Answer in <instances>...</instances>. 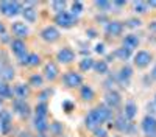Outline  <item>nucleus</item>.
Segmentation results:
<instances>
[{
	"instance_id": "18",
	"label": "nucleus",
	"mask_w": 156,
	"mask_h": 137,
	"mask_svg": "<svg viewBox=\"0 0 156 137\" xmlns=\"http://www.w3.org/2000/svg\"><path fill=\"white\" fill-rule=\"evenodd\" d=\"M33 126L34 129L39 132V134H44L47 129H48V122H47V117H34L33 120Z\"/></svg>"
},
{
	"instance_id": "46",
	"label": "nucleus",
	"mask_w": 156,
	"mask_h": 137,
	"mask_svg": "<svg viewBox=\"0 0 156 137\" xmlns=\"http://www.w3.org/2000/svg\"><path fill=\"white\" fill-rule=\"evenodd\" d=\"M19 137H33V135H31L30 132H22V134H20Z\"/></svg>"
},
{
	"instance_id": "17",
	"label": "nucleus",
	"mask_w": 156,
	"mask_h": 137,
	"mask_svg": "<svg viewBox=\"0 0 156 137\" xmlns=\"http://www.w3.org/2000/svg\"><path fill=\"white\" fill-rule=\"evenodd\" d=\"M12 94H14V97H16L17 100H25V98L30 95V86H28V84H22V83H19V84L14 86V89H12Z\"/></svg>"
},
{
	"instance_id": "28",
	"label": "nucleus",
	"mask_w": 156,
	"mask_h": 137,
	"mask_svg": "<svg viewBox=\"0 0 156 137\" xmlns=\"http://www.w3.org/2000/svg\"><path fill=\"white\" fill-rule=\"evenodd\" d=\"M44 84V77L39 73H34L30 77V81H28V86H33V87H41Z\"/></svg>"
},
{
	"instance_id": "35",
	"label": "nucleus",
	"mask_w": 156,
	"mask_h": 137,
	"mask_svg": "<svg viewBox=\"0 0 156 137\" xmlns=\"http://www.w3.org/2000/svg\"><path fill=\"white\" fill-rule=\"evenodd\" d=\"M81 11H83V3L81 2H73L72 3V14L73 16L81 14Z\"/></svg>"
},
{
	"instance_id": "44",
	"label": "nucleus",
	"mask_w": 156,
	"mask_h": 137,
	"mask_svg": "<svg viewBox=\"0 0 156 137\" xmlns=\"http://www.w3.org/2000/svg\"><path fill=\"white\" fill-rule=\"evenodd\" d=\"M0 34H5V25L0 22Z\"/></svg>"
},
{
	"instance_id": "4",
	"label": "nucleus",
	"mask_w": 156,
	"mask_h": 137,
	"mask_svg": "<svg viewBox=\"0 0 156 137\" xmlns=\"http://www.w3.org/2000/svg\"><path fill=\"white\" fill-rule=\"evenodd\" d=\"M12 111H14L16 114L19 117H22V118H28L30 114H31L30 104L25 101V100H17V98L12 100Z\"/></svg>"
},
{
	"instance_id": "48",
	"label": "nucleus",
	"mask_w": 156,
	"mask_h": 137,
	"mask_svg": "<svg viewBox=\"0 0 156 137\" xmlns=\"http://www.w3.org/2000/svg\"><path fill=\"white\" fill-rule=\"evenodd\" d=\"M37 137H48V135H45V134H39Z\"/></svg>"
},
{
	"instance_id": "12",
	"label": "nucleus",
	"mask_w": 156,
	"mask_h": 137,
	"mask_svg": "<svg viewBox=\"0 0 156 137\" xmlns=\"http://www.w3.org/2000/svg\"><path fill=\"white\" fill-rule=\"evenodd\" d=\"M106 34L111 36V37H115V36H120L123 33V23L119 22V20H111L106 23V28H105Z\"/></svg>"
},
{
	"instance_id": "40",
	"label": "nucleus",
	"mask_w": 156,
	"mask_h": 137,
	"mask_svg": "<svg viewBox=\"0 0 156 137\" xmlns=\"http://www.w3.org/2000/svg\"><path fill=\"white\" fill-rule=\"evenodd\" d=\"M95 52H97L98 55H103V53H105V44H101V42L97 44V45H95Z\"/></svg>"
},
{
	"instance_id": "32",
	"label": "nucleus",
	"mask_w": 156,
	"mask_h": 137,
	"mask_svg": "<svg viewBox=\"0 0 156 137\" xmlns=\"http://www.w3.org/2000/svg\"><path fill=\"white\" fill-rule=\"evenodd\" d=\"M95 6H97L100 11H103V12H108V11L111 9L112 3H111V2H106V0H97V2H95Z\"/></svg>"
},
{
	"instance_id": "14",
	"label": "nucleus",
	"mask_w": 156,
	"mask_h": 137,
	"mask_svg": "<svg viewBox=\"0 0 156 137\" xmlns=\"http://www.w3.org/2000/svg\"><path fill=\"white\" fill-rule=\"evenodd\" d=\"M122 98H120V94L117 91H108L106 95H105V103H106V108L112 109V108H117L120 104Z\"/></svg>"
},
{
	"instance_id": "39",
	"label": "nucleus",
	"mask_w": 156,
	"mask_h": 137,
	"mask_svg": "<svg viewBox=\"0 0 156 137\" xmlns=\"http://www.w3.org/2000/svg\"><path fill=\"white\" fill-rule=\"evenodd\" d=\"M51 95V91L50 89H47V91H44L41 95H39V101L41 103H45V100H47V97H50Z\"/></svg>"
},
{
	"instance_id": "31",
	"label": "nucleus",
	"mask_w": 156,
	"mask_h": 137,
	"mask_svg": "<svg viewBox=\"0 0 156 137\" xmlns=\"http://www.w3.org/2000/svg\"><path fill=\"white\" fill-rule=\"evenodd\" d=\"M94 59L92 58H83L81 61H80V69L83 70V72H87V70H90L94 67Z\"/></svg>"
},
{
	"instance_id": "20",
	"label": "nucleus",
	"mask_w": 156,
	"mask_h": 137,
	"mask_svg": "<svg viewBox=\"0 0 156 137\" xmlns=\"http://www.w3.org/2000/svg\"><path fill=\"white\" fill-rule=\"evenodd\" d=\"M14 78V69H12L9 64H5V66H0V80L8 83Z\"/></svg>"
},
{
	"instance_id": "24",
	"label": "nucleus",
	"mask_w": 156,
	"mask_h": 137,
	"mask_svg": "<svg viewBox=\"0 0 156 137\" xmlns=\"http://www.w3.org/2000/svg\"><path fill=\"white\" fill-rule=\"evenodd\" d=\"M114 126L119 129V131H122V132H126V131H129V120H128L125 115H120L119 118L115 120Z\"/></svg>"
},
{
	"instance_id": "42",
	"label": "nucleus",
	"mask_w": 156,
	"mask_h": 137,
	"mask_svg": "<svg viewBox=\"0 0 156 137\" xmlns=\"http://www.w3.org/2000/svg\"><path fill=\"white\" fill-rule=\"evenodd\" d=\"M147 6H151V8H156V0H150V2H147Z\"/></svg>"
},
{
	"instance_id": "38",
	"label": "nucleus",
	"mask_w": 156,
	"mask_h": 137,
	"mask_svg": "<svg viewBox=\"0 0 156 137\" xmlns=\"http://www.w3.org/2000/svg\"><path fill=\"white\" fill-rule=\"evenodd\" d=\"M94 135H95V137H106L108 132H106V129H103V128L100 126V128H95V129H94Z\"/></svg>"
},
{
	"instance_id": "49",
	"label": "nucleus",
	"mask_w": 156,
	"mask_h": 137,
	"mask_svg": "<svg viewBox=\"0 0 156 137\" xmlns=\"http://www.w3.org/2000/svg\"><path fill=\"white\" fill-rule=\"evenodd\" d=\"M0 108H2V98H0Z\"/></svg>"
},
{
	"instance_id": "29",
	"label": "nucleus",
	"mask_w": 156,
	"mask_h": 137,
	"mask_svg": "<svg viewBox=\"0 0 156 137\" xmlns=\"http://www.w3.org/2000/svg\"><path fill=\"white\" fill-rule=\"evenodd\" d=\"M81 98L84 101H90V100L94 98V91L90 86H83L81 87Z\"/></svg>"
},
{
	"instance_id": "27",
	"label": "nucleus",
	"mask_w": 156,
	"mask_h": 137,
	"mask_svg": "<svg viewBox=\"0 0 156 137\" xmlns=\"http://www.w3.org/2000/svg\"><path fill=\"white\" fill-rule=\"evenodd\" d=\"M47 111H48V106L47 103H41L39 101L34 108V117H47Z\"/></svg>"
},
{
	"instance_id": "13",
	"label": "nucleus",
	"mask_w": 156,
	"mask_h": 137,
	"mask_svg": "<svg viewBox=\"0 0 156 137\" xmlns=\"http://www.w3.org/2000/svg\"><path fill=\"white\" fill-rule=\"evenodd\" d=\"M11 52L20 61L25 55H27V45H25V42L22 39H14V41H11Z\"/></svg>"
},
{
	"instance_id": "37",
	"label": "nucleus",
	"mask_w": 156,
	"mask_h": 137,
	"mask_svg": "<svg viewBox=\"0 0 156 137\" xmlns=\"http://www.w3.org/2000/svg\"><path fill=\"white\" fill-rule=\"evenodd\" d=\"M140 25H142V22L139 19H128L126 20V27H129V28H136V27H140Z\"/></svg>"
},
{
	"instance_id": "23",
	"label": "nucleus",
	"mask_w": 156,
	"mask_h": 137,
	"mask_svg": "<svg viewBox=\"0 0 156 137\" xmlns=\"http://www.w3.org/2000/svg\"><path fill=\"white\" fill-rule=\"evenodd\" d=\"M14 97V94H12V89L11 86H8V83L2 81L0 80V98H12Z\"/></svg>"
},
{
	"instance_id": "22",
	"label": "nucleus",
	"mask_w": 156,
	"mask_h": 137,
	"mask_svg": "<svg viewBox=\"0 0 156 137\" xmlns=\"http://www.w3.org/2000/svg\"><path fill=\"white\" fill-rule=\"evenodd\" d=\"M139 37L136 36V34H126L125 37H123V47L125 48H128V50H133L134 48H137V45H139Z\"/></svg>"
},
{
	"instance_id": "8",
	"label": "nucleus",
	"mask_w": 156,
	"mask_h": 137,
	"mask_svg": "<svg viewBox=\"0 0 156 137\" xmlns=\"http://www.w3.org/2000/svg\"><path fill=\"white\" fill-rule=\"evenodd\" d=\"M12 117H11V112L6 109H0V131L3 134H8L12 128V123H11Z\"/></svg>"
},
{
	"instance_id": "19",
	"label": "nucleus",
	"mask_w": 156,
	"mask_h": 137,
	"mask_svg": "<svg viewBox=\"0 0 156 137\" xmlns=\"http://www.w3.org/2000/svg\"><path fill=\"white\" fill-rule=\"evenodd\" d=\"M133 77V69L129 67V66H123L119 72V75H117V80H119L122 84H128L129 80H131Z\"/></svg>"
},
{
	"instance_id": "43",
	"label": "nucleus",
	"mask_w": 156,
	"mask_h": 137,
	"mask_svg": "<svg viewBox=\"0 0 156 137\" xmlns=\"http://www.w3.org/2000/svg\"><path fill=\"white\" fill-rule=\"evenodd\" d=\"M112 5H115V6H125L126 2H112Z\"/></svg>"
},
{
	"instance_id": "33",
	"label": "nucleus",
	"mask_w": 156,
	"mask_h": 137,
	"mask_svg": "<svg viewBox=\"0 0 156 137\" xmlns=\"http://www.w3.org/2000/svg\"><path fill=\"white\" fill-rule=\"evenodd\" d=\"M66 2L64 0H56V2H51V8H53V11L56 12V14H59V12L64 11V8H66Z\"/></svg>"
},
{
	"instance_id": "5",
	"label": "nucleus",
	"mask_w": 156,
	"mask_h": 137,
	"mask_svg": "<svg viewBox=\"0 0 156 137\" xmlns=\"http://www.w3.org/2000/svg\"><path fill=\"white\" fill-rule=\"evenodd\" d=\"M142 131L147 137H156V117L145 115L142 120Z\"/></svg>"
},
{
	"instance_id": "6",
	"label": "nucleus",
	"mask_w": 156,
	"mask_h": 137,
	"mask_svg": "<svg viewBox=\"0 0 156 137\" xmlns=\"http://www.w3.org/2000/svg\"><path fill=\"white\" fill-rule=\"evenodd\" d=\"M59 30L56 27H53V25H48V27H45L42 31H41V39L45 41V42H50L53 44L59 39Z\"/></svg>"
},
{
	"instance_id": "30",
	"label": "nucleus",
	"mask_w": 156,
	"mask_h": 137,
	"mask_svg": "<svg viewBox=\"0 0 156 137\" xmlns=\"http://www.w3.org/2000/svg\"><path fill=\"white\" fill-rule=\"evenodd\" d=\"M114 56L120 58L122 61H126L129 56H131V50H128V48H125V47H122V48H117L115 52H114Z\"/></svg>"
},
{
	"instance_id": "36",
	"label": "nucleus",
	"mask_w": 156,
	"mask_h": 137,
	"mask_svg": "<svg viewBox=\"0 0 156 137\" xmlns=\"http://www.w3.org/2000/svg\"><path fill=\"white\" fill-rule=\"evenodd\" d=\"M48 128H50V131L53 132L55 135H56V134H61V131H62L61 125H59L58 122H55V123H50V126H48Z\"/></svg>"
},
{
	"instance_id": "26",
	"label": "nucleus",
	"mask_w": 156,
	"mask_h": 137,
	"mask_svg": "<svg viewBox=\"0 0 156 137\" xmlns=\"http://www.w3.org/2000/svg\"><path fill=\"white\" fill-rule=\"evenodd\" d=\"M92 69H94L97 73H100V75H105V73H108V69H109V67H108V62L101 59V61H95V62H94V67H92Z\"/></svg>"
},
{
	"instance_id": "15",
	"label": "nucleus",
	"mask_w": 156,
	"mask_h": 137,
	"mask_svg": "<svg viewBox=\"0 0 156 137\" xmlns=\"http://www.w3.org/2000/svg\"><path fill=\"white\" fill-rule=\"evenodd\" d=\"M58 73H59V70H58V66L55 62H47L44 67V78L48 81H53L58 78Z\"/></svg>"
},
{
	"instance_id": "25",
	"label": "nucleus",
	"mask_w": 156,
	"mask_h": 137,
	"mask_svg": "<svg viewBox=\"0 0 156 137\" xmlns=\"http://www.w3.org/2000/svg\"><path fill=\"white\" fill-rule=\"evenodd\" d=\"M136 114H137V106L133 103V101H128L126 104H125V117L128 118V120H133L134 117H136Z\"/></svg>"
},
{
	"instance_id": "10",
	"label": "nucleus",
	"mask_w": 156,
	"mask_h": 137,
	"mask_svg": "<svg viewBox=\"0 0 156 137\" xmlns=\"http://www.w3.org/2000/svg\"><path fill=\"white\" fill-rule=\"evenodd\" d=\"M56 59L61 62V64H70V62H73V59H75V52L69 47H64L56 53Z\"/></svg>"
},
{
	"instance_id": "41",
	"label": "nucleus",
	"mask_w": 156,
	"mask_h": 137,
	"mask_svg": "<svg viewBox=\"0 0 156 137\" xmlns=\"http://www.w3.org/2000/svg\"><path fill=\"white\" fill-rule=\"evenodd\" d=\"M62 108L66 109V112H70V111L73 109V104H72L70 101H64V103H62Z\"/></svg>"
},
{
	"instance_id": "47",
	"label": "nucleus",
	"mask_w": 156,
	"mask_h": 137,
	"mask_svg": "<svg viewBox=\"0 0 156 137\" xmlns=\"http://www.w3.org/2000/svg\"><path fill=\"white\" fill-rule=\"evenodd\" d=\"M150 28H151L153 31H156V22H153V23L150 25Z\"/></svg>"
},
{
	"instance_id": "16",
	"label": "nucleus",
	"mask_w": 156,
	"mask_h": 137,
	"mask_svg": "<svg viewBox=\"0 0 156 137\" xmlns=\"http://www.w3.org/2000/svg\"><path fill=\"white\" fill-rule=\"evenodd\" d=\"M19 62L25 67H36V66L41 64V58H39V55H36V53H27Z\"/></svg>"
},
{
	"instance_id": "9",
	"label": "nucleus",
	"mask_w": 156,
	"mask_h": 137,
	"mask_svg": "<svg viewBox=\"0 0 156 137\" xmlns=\"http://www.w3.org/2000/svg\"><path fill=\"white\" fill-rule=\"evenodd\" d=\"M150 62H151V55L145 52V50H139L134 55V66L139 69H145Z\"/></svg>"
},
{
	"instance_id": "1",
	"label": "nucleus",
	"mask_w": 156,
	"mask_h": 137,
	"mask_svg": "<svg viewBox=\"0 0 156 137\" xmlns=\"http://www.w3.org/2000/svg\"><path fill=\"white\" fill-rule=\"evenodd\" d=\"M111 118V109L106 108V106H97L95 109H92L86 115L84 118V125L87 129H95V128H100L103 123L106 120Z\"/></svg>"
},
{
	"instance_id": "45",
	"label": "nucleus",
	"mask_w": 156,
	"mask_h": 137,
	"mask_svg": "<svg viewBox=\"0 0 156 137\" xmlns=\"http://www.w3.org/2000/svg\"><path fill=\"white\" fill-rule=\"evenodd\" d=\"M151 78L153 80H156V66L153 67V70H151Z\"/></svg>"
},
{
	"instance_id": "34",
	"label": "nucleus",
	"mask_w": 156,
	"mask_h": 137,
	"mask_svg": "<svg viewBox=\"0 0 156 137\" xmlns=\"http://www.w3.org/2000/svg\"><path fill=\"white\" fill-rule=\"evenodd\" d=\"M147 11V3L145 2H134V12L136 14H144Z\"/></svg>"
},
{
	"instance_id": "2",
	"label": "nucleus",
	"mask_w": 156,
	"mask_h": 137,
	"mask_svg": "<svg viewBox=\"0 0 156 137\" xmlns=\"http://www.w3.org/2000/svg\"><path fill=\"white\" fill-rule=\"evenodd\" d=\"M23 5L20 2H0V12L5 17H14L17 14H22Z\"/></svg>"
},
{
	"instance_id": "7",
	"label": "nucleus",
	"mask_w": 156,
	"mask_h": 137,
	"mask_svg": "<svg viewBox=\"0 0 156 137\" xmlns=\"http://www.w3.org/2000/svg\"><path fill=\"white\" fill-rule=\"evenodd\" d=\"M62 81H64V84H66L67 87L73 89V87L81 86V83H83V77H81L80 73H76V72H67V73H64Z\"/></svg>"
},
{
	"instance_id": "3",
	"label": "nucleus",
	"mask_w": 156,
	"mask_h": 137,
	"mask_svg": "<svg viewBox=\"0 0 156 137\" xmlns=\"http://www.w3.org/2000/svg\"><path fill=\"white\" fill-rule=\"evenodd\" d=\"M55 23L61 28H72L76 23V16H73L72 12L62 11V12H59V14L55 16Z\"/></svg>"
},
{
	"instance_id": "21",
	"label": "nucleus",
	"mask_w": 156,
	"mask_h": 137,
	"mask_svg": "<svg viewBox=\"0 0 156 137\" xmlns=\"http://www.w3.org/2000/svg\"><path fill=\"white\" fill-rule=\"evenodd\" d=\"M22 16H23V19L27 20L28 23H33V22H36V19H37V11H36L34 6H23Z\"/></svg>"
},
{
	"instance_id": "50",
	"label": "nucleus",
	"mask_w": 156,
	"mask_h": 137,
	"mask_svg": "<svg viewBox=\"0 0 156 137\" xmlns=\"http://www.w3.org/2000/svg\"><path fill=\"white\" fill-rule=\"evenodd\" d=\"M154 104H156V94H154Z\"/></svg>"
},
{
	"instance_id": "11",
	"label": "nucleus",
	"mask_w": 156,
	"mask_h": 137,
	"mask_svg": "<svg viewBox=\"0 0 156 137\" xmlns=\"http://www.w3.org/2000/svg\"><path fill=\"white\" fill-rule=\"evenodd\" d=\"M11 31L17 39H23V37H27L30 34V28L27 27V23H23V22H14L11 25Z\"/></svg>"
}]
</instances>
